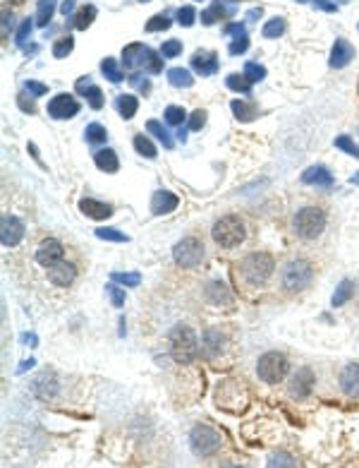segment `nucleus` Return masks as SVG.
Listing matches in <instances>:
<instances>
[{"label":"nucleus","instance_id":"a878e982","mask_svg":"<svg viewBox=\"0 0 359 468\" xmlns=\"http://www.w3.org/2000/svg\"><path fill=\"white\" fill-rule=\"evenodd\" d=\"M232 113H235L237 120H242V123H249V120H254L256 115H259V110H256L254 104L249 101H240V99H235V101L230 104Z\"/></svg>","mask_w":359,"mask_h":468},{"label":"nucleus","instance_id":"e433bc0d","mask_svg":"<svg viewBox=\"0 0 359 468\" xmlns=\"http://www.w3.org/2000/svg\"><path fill=\"white\" fill-rule=\"evenodd\" d=\"M173 24V19H170V14H165V12H161V14H154V17L146 22V32H165V29Z\"/></svg>","mask_w":359,"mask_h":468},{"label":"nucleus","instance_id":"5701e85b","mask_svg":"<svg viewBox=\"0 0 359 468\" xmlns=\"http://www.w3.org/2000/svg\"><path fill=\"white\" fill-rule=\"evenodd\" d=\"M204 295L211 305H216V308L230 303V291H227V286L223 284V281H211V284L206 286Z\"/></svg>","mask_w":359,"mask_h":468},{"label":"nucleus","instance_id":"dca6fc26","mask_svg":"<svg viewBox=\"0 0 359 468\" xmlns=\"http://www.w3.org/2000/svg\"><path fill=\"white\" fill-rule=\"evenodd\" d=\"M74 276H77V269H74L70 262H58V264L48 266V281L53 286H60V289L72 284Z\"/></svg>","mask_w":359,"mask_h":468},{"label":"nucleus","instance_id":"1a4fd4ad","mask_svg":"<svg viewBox=\"0 0 359 468\" xmlns=\"http://www.w3.org/2000/svg\"><path fill=\"white\" fill-rule=\"evenodd\" d=\"M223 437L209 425H194L189 432V447L196 456H211L220 449Z\"/></svg>","mask_w":359,"mask_h":468},{"label":"nucleus","instance_id":"7c9ffc66","mask_svg":"<svg viewBox=\"0 0 359 468\" xmlns=\"http://www.w3.org/2000/svg\"><path fill=\"white\" fill-rule=\"evenodd\" d=\"M225 84H227V89H232V92H240V94H249L252 92V82H249V77H247L245 72H242V75H237V72L227 75Z\"/></svg>","mask_w":359,"mask_h":468},{"label":"nucleus","instance_id":"b1692460","mask_svg":"<svg viewBox=\"0 0 359 468\" xmlns=\"http://www.w3.org/2000/svg\"><path fill=\"white\" fill-rule=\"evenodd\" d=\"M94 164L99 166L103 173H118L120 168L118 154H115L113 149H99V152L94 154Z\"/></svg>","mask_w":359,"mask_h":468},{"label":"nucleus","instance_id":"49530a36","mask_svg":"<svg viewBox=\"0 0 359 468\" xmlns=\"http://www.w3.org/2000/svg\"><path fill=\"white\" fill-rule=\"evenodd\" d=\"M110 279L118 281V284H123V286H130V289H134V286H139L141 276L139 274H123V271H113V274H110Z\"/></svg>","mask_w":359,"mask_h":468},{"label":"nucleus","instance_id":"6e6552de","mask_svg":"<svg viewBox=\"0 0 359 468\" xmlns=\"http://www.w3.org/2000/svg\"><path fill=\"white\" fill-rule=\"evenodd\" d=\"M287 370H290L287 358L283 353H278V351L264 353L259 358V363H256V375H259V380L266 382V384H278V382L287 375Z\"/></svg>","mask_w":359,"mask_h":468},{"label":"nucleus","instance_id":"9b49d317","mask_svg":"<svg viewBox=\"0 0 359 468\" xmlns=\"http://www.w3.org/2000/svg\"><path fill=\"white\" fill-rule=\"evenodd\" d=\"M79 113V101L72 94H58V97L50 99L48 104V115L55 120H70Z\"/></svg>","mask_w":359,"mask_h":468},{"label":"nucleus","instance_id":"13d9d810","mask_svg":"<svg viewBox=\"0 0 359 468\" xmlns=\"http://www.w3.org/2000/svg\"><path fill=\"white\" fill-rule=\"evenodd\" d=\"M314 8L323 10V12H338V5L331 3V0H314Z\"/></svg>","mask_w":359,"mask_h":468},{"label":"nucleus","instance_id":"a18cd8bd","mask_svg":"<svg viewBox=\"0 0 359 468\" xmlns=\"http://www.w3.org/2000/svg\"><path fill=\"white\" fill-rule=\"evenodd\" d=\"M336 147L342 149V152H347L350 156H355V159H359V147L355 142H352L347 135H340V137H336Z\"/></svg>","mask_w":359,"mask_h":468},{"label":"nucleus","instance_id":"6ab92c4d","mask_svg":"<svg viewBox=\"0 0 359 468\" xmlns=\"http://www.w3.org/2000/svg\"><path fill=\"white\" fill-rule=\"evenodd\" d=\"M180 204V199L175 197L173 193H168V190H158V193H154V197H151V211H154L156 216H163V214H170V211H175Z\"/></svg>","mask_w":359,"mask_h":468},{"label":"nucleus","instance_id":"f03ea898","mask_svg":"<svg viewBox=\"0 0 359 468\" xmlns=\"http://www.w3.org/2000/svg\"><path fill=\"white\" fill-rule=\"evenodd\" d=\"M211 238H214L220 248H237V245H242L247 238L245 221L235 214L223 216V219L216 221L214 228H211Z\"/></svg>","mask_w":359,"mask_h":468},{"label":"nucleus","instance_id":"c756f323","mask_svg":"<svg viewBox=\"0 0 359 468\" xmlns=\"http://www.w3.org/2000/svg\"><path fill=\"white\" fill-rule=\"evenodd\" d=\"M55 3H58V0H39V5H37L39 27H48V22L53 19V12H55Z\"/></svg>","mask_w":359,"mask_h":468},{"label":"nucleus","instance_id":"4468645a","mask_svg":"<svg viewBox=\"0 0 359 468\" xmlns=\"http://www.w3.org/2000/svg\"><path fill=\"white\" fill-rule=\"evenodd\" d=\"M63 255H65V250H63V245L58 243L55 238H45V240H41V245L37 248V262L41 266H53V264H58V262H63Z\"/></svg>","mask_w":359,"mask_h":468},{"label":"nucleus","instance_id":"603ef678","mask_svg":"<svg viewBox=\"0 0 359 468\" xmlns=\"http://www.w3.org/2000/svg\"><path fill=\"white\" fill-rule=\"evenodd\" d=\"M206 125V110H194V113L189 115V130H201Z\"/></svg>","mask_w":359,"mask_h":468},{"label":"nucleus","instance_id":"7ed1b4c3","mask_svg":"<svg viewBox=\"0 0 359 468\" xmlns=\"http://www.w3.org/2000/svg\"><path fill=\"white\" fill-rule=\"evenodd\" d=\"M326 211L321 207H305L295 214L292 219V228H295L297 238L302 240H316L326 228Z\"/></svg>","mask_w":359,"mask_h":468},{"label":"nucleus","instance_id":"a211bd4d","mask_svg":"<svg viewBox=\"0 0 359 468\" xmlns=\"http://www.w3.org/2000/svg\"><path fill=\"white\" fill-rule=\"evenodd\" d=\"M302 183L314 188H333V173L326 166H311L302 173Z\"/></svg>","mask_w":359,"mask_h":468},{"label":"nucleus","instance_id":"680f3d73","mask_svg":"<svg viewBox=\"0 0 359 468\" xmlns=\"http://www.w3.org/2000/svg\"><path fill=\"white\" fill-rule=\"evenodd\" d=\"M261 14H264V10H261V8H254V10H249V14H247V17H249L252 22H254V19H259Z\"/></svg>","mask_w":359,"mask_h":468},{"label":"nucleus","instance_id":"3c124183","mask_svg":"<svg viewBox=\"0 0 359 468\" xmlns=\"http://www.w3.org/2000/svg\"><path fill=\"white\" fill-rule=\"evenodd\" d=\"M247 48H249V39H247V34H242V37L232 39V43H230V48H227V51H230V55H242Z\"/></svg>","mask_w":359,"mask_h":468},{"label":"nucleus","instance_id":"ea45409f","mask_svg":"<svg viewBox=\"0 0 359 468\" xmlns=\"http://www.w3.org/2000/svg\"><path fill=\"white\" fill-rule=\"evenodd\" d=\"M163 115H165V123L175 125V128H182V123H185V118H187L185 108H180V106H168Z\"/></svg>","mask_w":359,"mask_h":468},{"label":"nucleus","instance_id":"37998d69","mask_svg":"<svg viewBox=\"0 0 359 468\" xmlns=\"http://www.w3.org/2000/svg\"><path fill=\"white\" fill-rule=\"evenodd\" d=\"M84 92H87V101H89L91 108H94V110H101V108H103V92H101L99 87L89 84V87L84 89Z\"/></svg>","mask_w":359,"mask_h":468},{"label":"nucleus","instance_id":"2f4dec72","mask_svg":"<svg viewBox=\"0 0 359 468\" xmlns=\"http://www.w3.org/2000/svg\"><path fill=\"white\" fill-rule=\"evenodd\" d=\"M146 130H149L151 135H154L156 139H158L161 144H163L165 149H173V137H170L168 135V130L163 128V125L158 123V120H149V123H146Z\"/></svg>","mask_w":359,"mask_h":468},{"label":"nucleus","instance_id":"6e6d98bb","mask_svg":"<svg viewBox=\"0 0 359 468\" xmlns=\"http://www.w3.org/2000/svg\"><path fill=\"white\" fill-rule=\"evenodd\" d=\"M27 92L32 94V97H45L48 94V87L41 82H34V79H29L27 82Z\"/></svg>","mask_w":359,"mask_h":468},{"label":"nucleus","instance_id":"338daca9","mask_svg":"<svg viewBox=\"0 0 359 468\" xmlns=\"http://www.w3.org/2000/svg\"><path fill=\"white\" fill-rule=\"evenodd\" d=\"M340 3H347V0H340Z\"/></svg>","mask_w":359,"mask_h":468},{"label":"nucleus","instance_id":"0e129e2a","mask_svg":"<svg viewBox=\"0 0 359 468\" xmlns=\"http://www.w3.org/2000/svg\"><path fill=\"white\" fill-rule=\"evenodd\" d=\"M297 3H307V0H297Z\"/></svg>","mask_w":359,"mask_h":468},{"label":"nucleus","instance_id":"aec40b11","mask_svg":"<svg viewBox=\"0 0 359 468\" xmlns=\"http://www.w3.org/2000/svg\"><path fill=\"white\" fill-rule=\"evenodd\" d=\"M79 211H82L84 216H89V219L101 221V219H108V216L113 214V207H110V204L99 202V199L84 197V199H79Z\"/></svg>","mask_w":359,"mask_h":468},{"label":"nucleus","instance_id":"cd10ccee","mask_svg":"<svg viewBox=\"0 0 359 468\" xmlns=\"http://www.w3.org/2000/svg\"><path fill=\"white\" fill-rule=\"evenodd\" d=\"M168 82L173 84V87H180V89H187L194 84V77H192L189 70L185 68H170L168 70Z\"/></svg>","mask_w":359,"mask_h":468},{"label":"nucleus","instance_id":"9d476101","mask_svg":"<svg viewBox=\"0 0 359 468\" xmlns=\"http://www.w3.org/2000/svg\"><path fill=\"white\" fill-rule=\"evenodd\" d=\"M173 260L182 269H194V266H199L201 260H204V243L192 238V235L189 238H182L173 248Z\"/></svg>","mask_w":359,"mask_h":468},{"label":"nucleus","instance_id":"c85d7f7f","mask_svg":"<svg viewBox=\"0 0 359 468\" xmlns=\"http://www.w3.org/2000/svg\"><path fill=\"white\" fill-rule=\"evenodd\" d=\"M352 293H355V284H352L350 279L340 281V286H338L336 293H333V298H331L333 308H340V305H345L347 300L352 298Z\"/></svg>","mask_w":359,"mask_h":468},{"label":"nucleus","instance_id":"69168bd1","mask_svg":"<svg viewBox=\"0 0 359 468\" xmlns=\"http://www.w3.org/2000/svg\"><path fill=\"white\" fill-rule=\"evenodd\" d=\"M139 3H149V0H139Z\"/></svg>","mask_w":359,"mask_h":468},{"label":"nucleus","instance_id":"39448f33","mask_svg":"<svg viewBox=\"0 0 359 468\" xmlns=\"http://www.w3.org/2000/svg\"><path fill=\"white\" fill-rule=\"evenodd\" d=\"M311 279H314V266H311L307 260H302V257L290 260L280 271L283 289L290 291V293H297V291L309 289Z\"/></svg>","mask_w":359,"mask_h":468},{"label":"nucleus","instance_id":"ddd939ff","mask_svg":"<svg viewBox=\"0 0 359 468\" xmlns=\"http://www.w3.org/2000/svg\"><path fill=\"white\" fill-rule=\"evenodd\" d=\"M316 384V377L311 367H300L290 380V396L292 399H307Z\"/></svg>","mask_w":359,"mask_h":468},{"label":"nucleus","instance_id":"412c9836","mask_svg":"<svg viewBox=\"0 0 359 468\" xmlns=\"http://www.w3.org/2000/svg\"><path fill=\"white\" fill-rule=\"evenodd\" d=\"M201 344H204V351H206V355H211V358H216V355H220L223 353V349H225V336L220 334V329H206L204 331V336H201Z\"/></svg>","mask_w":359,"mask_h":468},{"label":"nucleus","instance_id":"0eeeda50","mask_svg":"<svg viewBox=\"0 0 359 468\" xmlns=\"http://www.w3.org/2000/svg\"><path fill=\"white\" fill-rule=\"evenodd\" d=\"M123 63H125V68H130V70L144 68V70H149V72H161V68H163L158 55L151 51L149 46H144V43H130V46H125Z\"/></svg>","mask_w":359,"mask_h":468},{"label":"nucleus","instance_id":"8fccbe9b","mask_svg":"<svg viewBox=\"0 0 359 468\" xmlns=\"http://www.w3.org/2000/svg\"><path fill=\"white\" fill-rule=\"evenodd\" d=\"M105 291H108L113 308H123V305H125V291L120 289V286H115V284H108V286H105Z\"/></svg>","mask_w":359,"mask_h":468},{"label":"nucleus","instance_id":"423d86ee","mask_svg":"<svg viewBox=\"0 0 359 468\" xmlns=\"http://www.w3.org/2000/svg\"><path fill=\"white\" fill-rule=\"evenodd\" d=\"M247 401H249V394L242 387V382H220L218 389H216V404L218 409L232 411V413H240V411L247 409Z\"/></svg>","mask_w":359,"mask_h":468},{"label":"nucleus","instance_id":"de8ad7c7","mask_svg":"<svg viewBox=\"0 0 359 468\" xmlns=\"http://www.w3.org/2000/svg\"><path fill=\"white\" fill-rule=\"evenodd\" d=\"M182 53V41H178V39H170V41L163 43V48H161V55L165 58H178V55Z\"/></svg>","mask_w":359,"mask_h":468},{"label":"nucleus","instance_id":"79ce46f5","mask_svg":"<svg viewBox=\"0 0 359 468\" xmlns=\"http://www.w3.org/2000/svg\"><path fill=\"white\" fill-rule=\"evenodd\" d=\"M74 48V39L72 37H63L58 39V41L53 43V55L55 58H68L70 53H72Z\"/></svg>","mask_w":359,"mask_h":468},{"label":"nucleus","instance_id":"f704fd0d","mask_svg":"<svg viewBox=\"0 0 359 468\" xmlns=\"http://www.w3.org/2000/svg\"><path fill=\"white\" fill-rule=\"evenodd\" d=\"M134 149H136V154H141L144 159H156V156H158L154 142H151L149 137H144V135H136L134 137Z\"/></svg>","mask_w":359,"mask_h":468},{"label":"nucleus","instance_id":"5fc2aeb1","mask_svg":"<svg viewBox=\"0 0 359 468\" xmlns=\"http://www.w3.org/2000/svg\"><path fill=\"white\" fill-rule=\"evenodd\" d=\"M269 466H297L290 454H273L269 459Z\"/></svg>","mask_w":359,"mask_h":468},{"label":"nucleus","instance_id":"4be33fe9","mask_svg":"<svg viewBox=\"0 0 359 468\" xmlns=\"http://www.w3.org/2000/svg\"><path fill=\"white\" fill-rule=\"evenodd\" d=\"M340 387L347 396H359V363H350L342 367Z\"/></svg>","mask_w":359,"mask_h":468},{"label":"nucleus","instance_id":"a19ab883","mask_svg":"<svg viewBox=\"0 0 359 468\" xmlns=\"http://www.w3.org/2000/svg\"><path fill=\"white\" fill-rule=\"evenodd\" d=\"M96 238L113 240V243H130V235L120 233L118 228H96Z\"/></svg>","mask_w":359,"mask_h":468},{"label":"nucleus","instance_id":"bf43d9fd","mask_svg":"<svg viewBox=\"0 0 359 468\" xmlns=\"http://www.w3.org/2000/svg\"><path fill=\"white\" fill-rule=\"evenodd\" d=\"M216 19H218V17H216V12H214V10H211V8L206 10V12H201V22H204L206 27H211V24H216Z\"/></svg>","mask_w":359,"mask_h":468},{"label":"nucleus","instance_id":"f257e3e1","mask_svg":"<svg viewBox=\"0 0 359 468\" xmlns=\"http://www.w3.org/2000/svg\"><path fill=\"white\" fill-rule=\"evenodd\" d=\"M276 262L269 253H252L240 262V274L249 286H264L273 276Z\"/></svg>","mask_w":359,"mask_h":468},{"label":"nucleus","instance_id":"72a5a7b5","mask_svg":"<svg viewBox=\"0 0 359 468\" xmlns=\"http://www.w3.org/2000/svg\"><path fill=\"white\" fill-rule=\"evenodd\" d=\"M261 34H264V39H278L285 34V19L283 17H273L269 22L264 24V29H261Z\"/></svg>","mask_w":359,"mask_h":468},{"label":"nucleus","instance_id":"2eb2a0df","mask_svg":"<svg viewBox=\"0 0 359 468\" xmlns=\"http://www.w3.org/2000/svg\"><path fill=\"white\" fill-rule=\"evenodd\" d=\"M355 58V48H352V43L347 41V39H336V43H333L331 48V68L340 70L345 68V65H350V60Z\"/></svg>","mask_w":359,"mask_h":468},{"label":"nucleus","instance_id":"f3484780","mask_svg":"<svg viewBox=\"0 0 359 468\" xmlns=\"http://www.w3.org/2000/svg\"><path fill=\"white\" fill-rule=\"evenodd\" d=\"M192 68H194L201 77H209V75L218 72V58L211 51H196L192 55Z\"/></svg>","mask_w":359,"mask_h":468},{"label":"nucleus","instance_id":"864d4df0","mask_svg":"<svg viewBox=\"0 0 359 468\" xmlns=\"http://www.w3.org/2000/svg\"><path fill=\"white\" fill-rule=\"evenodd\" d=\"M32 29H34V22L32 19H24L22 24H19V29H17V43H24L29 39V34H32Z\"/></svg>","mask_w":359,"mask_h":468},{"label":"nucleus","instance_id":"052dcab7","mask_svg":"<svg viewBox=\"0 0 359 468\" xmlns=\"http://www.w3.org/2000/svg\"><path fill=\"white\" fill-rule=\"evenodd\" d=\"M60 12H63L65 17H68V14H72L74 12V0H65L63 8H60Z\"/></svg>","mask_w":359,"mask_h":468},{"label":"nucleus","instance_id":"4c0bfd02","mask_svg":"<svg viewBox=\"0 0 359 468\" xmlns=\"http://www.w3.org/2000/svg\"><path fill=\"white\" fill-rule=\"evenodd\" d=\"M211 10H214L218 19L220 17H232V14L237 12V3H235V0H214Z\"/></svg>","mask_w":359,"mask_h":468},{"label":"nucleus","instance_id":"c9c22d12","mask_svg":"<svg viewBox=\"0 0 359 468\" xmlns=\"http://www.w3.org/2000/svg\"><path fill=\"white\" fill-rule=\"evenodd\" d=\"M84 135H87V142L89 144H103L105 139H108V133H105V128H103V125H99V123L87 125Z\"/></svg>","mask_w":359,"mask_h":468},{"label":"nucleus","instance_id":"f8f14e48","mask_svg":"<svg viewBox=\"0 0 359 468\" xmlns=\"http://www.w3.org/2000/svg\"><path fill=\"white\" fill-rule=\"evenodd\" d=\"M24 238V224L12 214H5L0 219V240H3L5 248H14L19 245Z\"/></svg>","mask_w":359,"mask_h":468},{"label":"nucleus","instance_id":"e2e57ef3","mask_svg":"<svg viewBox=\"0 0 359 468\" xmlns=\"http://www.w3.org/2000/svg\"><path fill=\"white\" fill-rule=\"evenodd\" d=\"M14 3H24V0H14Z\"/></svg>","mask_w":359,"mask_h":468},{"label":"nucleus","instance_id":"4d7b16f0","mask_svg":"<svg viewBox=\"0 0 359 468\" xmlns=\"http://www.w3.org/2000/svg\"><path fill=\"white\" fill-rule=\"evenodd\" d=\"M225 34H227V37H242V34H247V29H245V24L232 22V24H227V27H225Z\"/></svg>","mask_w":359,"mask_h":468},{"label":"nucleus","instance_id":"c03bdc74","mask_svg":"<svg viewBox=\"0 0 359 468\" xmlns=\"http://www.w3.org/2000/svg\"><path fill=\"white\" fill-rule=\"evenodd\" d=\"M245 75L249 77V82L254 84V82H261V79L266 77V68L264 65H259V63H247L245 65Z\"/></svg>","mask_w":359,"mask_h":468},{"label":"nucleus","instance_id":"bb28decb","mask_svg":"<svg viewBox=\"0 0 359 468\" xmlns=\"http://www.w3.org/2000/svg\"><path fill=\"white\" fill-rule=\"evenodd\" d=\"M115 106H118V113L123 115L125 120H132L136 115V108H139V101H136V97H132V94H120Z\"/></svg>","mask_w":359,"mask_h":468},{"label":"nucleus","instance_id":"20e7f679","mask_svg":"<svg viewBox=\"0 0 359 468\" xmlns=\"http://www.w3.org/2000/svg\"><path fill=\"white\" fill-rule=\"evenodd\" d=\"M170 353H173L175 363L189 365L199 353V344H196V334L185 324H178L170 331Z\"/></svg>","mask_w":359,"mask_h":468},{"label":"nucleus","instance_id":"473e14b6","mask_svg":"<svg viewBox=\"0 0 359 468\" xmlns=\"http://www.w3.org/2000/svg\"><path fill=\"white\" fill-rule=\"evenodd\" d=\"M96 19V8L94 5H84L82 10H79L77 14H74V29H79V32H84V29L89 27L91 22Z\"/></svg>","mask_w":359,"mask_h":468},{"label":"nucleus","instance_id":"393cba45","mask_svg":"<svg viewBox=\"0 0 359 468\" xmlns=\"http://www.w3.org/2000/svg\"><path fill=\"white\" fill-rule=\"evenodd\" d=\"M34 394L41 396V399H53L55 394H58V382H55V377L50 375H41L37 382H34Z\"/></svg>","mask_w":359,"mask_h":468},{"label":"nucleus","instance_id":"09e8293b","mask_svg":"<svg viewBox=\"0 0 359 468\" xmlns=\"http://www.w3.org/2000/svg\"><path fill=\"white\" fill-rule=\"evenodd\" d=\"M196 19V10L192 8V5H185V8L178 10V22L182 24V27H192Z\"/></svg>","mask_w":359,"mask_h":468},{"label":"nucleus","instance_id":"58836bf2","mask_svg":"<svg viewBox=\"0 0 359 468\" xmlns=\"http://www.w3.org/2000/svg\"><path fill=\"white\" fill-rule=\"evenodd\" d=\"M101 70H103L105 77H108L110 82H115V84L123 82V79H125V77H123V72H120V68H118V63H115L113 58H105L103 63H101Z\"/></svg>","mask_w":359,"mask_h":468}]
</instances>
